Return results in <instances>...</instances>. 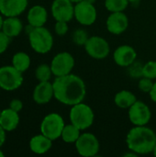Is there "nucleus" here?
Masks as SVG:
<instances>
[{"instance_id":"obj_1","label":"nucleus","mask_w":156,"mask_h":157,"mask_svg":"<svg viewBox=\"0 0 156 157\" xmlns=\"http://www.w3.org/2000/svg\"><path fill=\"white\" fill-rule=\"evenodd\" d=\"M54 98L66 106H74L83 102L86 95L84 80L73 74L55 77L53 83Z\"/></svg>"},{"instance_id":"obj_2","label":"nucleus","mask_w":156,"mask_h":157,"mask_svg":"<svg viewBox=\"0 0 156 157\" xmlns=\"http://www.w3.org/2000/svg\"><path fill=\"white\" fill-rule=\"evenodd\" d=\"M126 144L130 151L137 155L153 153L156 145V133L145 126H134L126 136Z\"/></svg>"},{"instance_id":"obj_3","label":"nucleus","mask_w":156,"mask_h":157,"mask_svg":"<svg viewBox=\"0 0 156 157\" xmlns=\"http://www.w3.org/2000/svg\"><path fill=\"white\" fill-rule=\"evenodd\" d=\"M29 41L31 49L40 54L48 53L53 47L52 34L44 26L33 28L29 33Z\"/></svg>"},{"instance_id":"obj_4","label":"nucleus","mask_w":156,"mask_h":157,"mask_svg":"<svg viewBox=\"0 0 156 157\" xmlns=\"http://www.w3.org/2000/svg\"><path fill=\"white\" fill-rule=\"evenodd\" d=\"M69 118L72 124L79 128L81 131H85L90 128L94 123L95 114L90 106L81 102L72 106Z\"/></svg>"},{"instance_id":"obj_5","label":"nucleus","mask_w":156,"mask_h":157,"mask_svg":"<svg viewBox=\"0 0 156 157\" xmlns=\"http://www.w3.org/2000/svg\"><path fill=\"white\" fill-rule=\"evenodd\" d=\"M64 126L65 123L63 117L56 112H51L46 115L41 121L40 133L51 141H55L61 138Z\"/></svg>"},{"instance_id":"obj_6","label":"nucleus","mask_w":156,"mask_h":157,"mask_svg":"<svg viewBox=\"0 0 156 157\" xmlns=\"http://www.w3.org/2000/svg\"><path fill=\"white\" fill-rule=\"evenodd\" d=\"M22 74L12 64L0 67V88L5 91L17 90L23 84Z\"/></svg>"},{"instance_id":"obj_7","label":"nucleus","mask_w":156,"mask_h":157,"mask_svg":"<svg viewBox=\"0 0 156 157\" xmlns=\"http://www.w3.org/2000/svg\"><path fill=\"white\" fill-rule=\"evenodd\" d=\"M74 144L77 153L84 157L96 156L100 149L98 139L91 132L81 133Z\"/></svg>"},{"instance_id":"obj_8","label":"nucleus","mask_w":156,"mask_h":157,"mask_svg":"<svg viewBox=\"0 0 156 157\" xmlns=\"http://www.w3.org/2000/svg\"><path fill=\"white\" fill-rule=\"evenodd\" d=\"M75 64L74 56L67 52L57 53L51 62V68L55 77L71 74Z\"/></svg>"},{"instance_id":"obj_9","label":"nucleus","mask_w":156,"mask_h":157,"mask_svg":"<svg viewBox=\"0 0 156 157\" xmlns=\"http://www.w3.org/2000/svg\"><path fill=\"white\" fill-rule=\"evenodd\" d=\"M97 17V11L94 4L83 0L74 4V18L84 26L93 25Z\"/></svg>"},{"instance_id":"obj_10","label":"nucleus","mask_w":156,"mask_h":157,"mask_svg":"<svg viewBox=\"0 0 156 157\" xmlns=\"http://www.w3.org/2000/svg\"><path fill=\"white\" fill-rule=\"evenodd\" d=\"M85 50L90 57L97 60L107 58L110 52L108 42L100 36L89 37L85 44Z\"/></svg>"},{"instance_id":"obj_11","label":"nucleus","mask_w":156,"mask_h":157,"mask_svg":"<svg viewBox=\"0 0 156 157\" xmlns=\"http://www.w3.org/2000/svg\"><path fill=\"white\" fill-rule=\"evenodd\" d=\"M129 120L134 126H145L152 118L150 108L143 101L137 100L129 108Z\"/></svg>"},{"instance_id":"obj_12","label":"nucleus","mask_w":156,"mask_h":157,"mask_svg":"<svg viewBox=\"0 0 156 157\" xmlns=\"http://www.w3.org/2000/svg\"><path fill=\"white\" fill-rule=\"evenodd\" d=\"M51 11L56 21L69 22L74 17V4L70 0H53Z\"/></svg>"},{"instance_id":"obj_13","label":"nucleus","mask_w":156,"mask_h":157,"mask_svg":"<svg viewBox=\"0 0 156 157\" xmlns=\"http://www.w3.org/2000/svg\"><path fill=\"white\" fill-rule=\"evenodd\" d=\"M107 29L114 35H120L129 27V18L124 12H113L107 18Z\"/></svg>"},{"instance_id":"obj_14","label":"nucleus","mask_w":156,"mask_h":157,"mask_svg":"<svg viewBox=\"0 0 156 157\" xmlns=\"http://www.w3.org/2000/svg\"><path fill=\"white\" fill-rule=\"evenodd\" d=\"M137 58V52L133 47L130 45H120L113 52V60L115 63L120 67H129Z\"/></svg>"},{"instance_id":"obj_15","label":"nucleus","mask_w":156,"mask_h":157,"mask_svg":"<svg viewBox=\"0 0 156 157\" xmlns=\"http://www.w3.org/2000/svg\"><path fill=\"white\" fill-rule=\"evenodd\" d=\"M29 0H0V13L5 17H18L26 9Z\"/></svg>"},{"instance_id":"obj_16","label":"nucleus","mask_w":156,"mask_h":157,"mask_svg":"<svg viewBox=\"0 0 156 157\" xmlns=\"http://www.w3.org/2000/svg\"><path fill=\"white\" fill-rule=\"evenodd\" d=\"M53 98H54L53 85L50 81L39 82V84L35 86L32 93V98L34 102L39 105L47 104Z\"/></svg>"},{"instance_id":"obj_17","label":"nucleus","mask_w":156,"mask_h":157,"mask_svg":"<svg viewBox=\"0 0 156 157\" xmlns=\"http://www.w3.org/2000/svg\"><path fill=\"white\" fill-rule=\"evenodd\" d=\"M27 19L28 23L34 28L43 27L48 19L47 9L40 5L33 6L28 11Z\"/></svg>"},{"instance_id":"obj_18","label":"nucleus","mask_w":156,"mask_h":157,"mask_svg":"<svg viewBox=\"0 0 156 157\" xmlns=\"http://www.w3.org/2000/svg\"><path fill=\"white\" fill-rule=\"evenodd\" d=\"M19 112H17L10 108L3 109L0 115V125L7 132L15 131L20 121Z\"/></svg>"},{"instance_id":"obj_19","label":"nucleus","mask_w":156,"mask_h":157,"mask_svg":"<svg viewBox=\"0 0 156 157\" xmlns=\"http://www.w3.org/2000/svg\"><path fill=\"white\" fill-rule=\"evenodd\" d=\"M52 142L53 141H51L42 133L37 134L30 139L29 149L32 153L36 155H44L51 149Z\"/></svg>"},{"instance_id":"obj_20","label":"nucleus","mask_w":156,"mask_h":157,"mask_svg":"<svg viewBox=\"0 0 156 157\" xmlns=\"http://www.w3.org/2000/svg\"><path fill=\"white\" fill-rule=\"evenodd\" d=\"M23 30V23L17 17H8L4 18L2 31L8 37H17Z\"/></svg>"},{"instance_id":"obj_21","label":"nucleus","mask_w":156,"mask_h":157,"mask_svg":"<svg viewBox=\"0 0 156 157\" xmlns=\"http://www.w3.org/2000/svg\"><path fill=\"white\" fill-rule=\"evenodd\" d=\"M136 101H137L136 96L129 90H121L118 92L114 98L115 105L118 108L123 109H129V108L132 106Z\"/></svg>"},{"instance_id":"obj_22","label":"nucleus","mask_w":156,"mask_h":157,"mask_svg":"<svg viewBox=\"0 0 156 157\" xmlns=\"http://www.w3.org/2000/svg\"><path fill=\"white\" fill-rule=\"evenodd\" d=\"M12 65L21 73L26 72L31 63L30 57L24 52H17L12 57Z\"/></svg>"},{"instance_id":"obj_23","label":"nucleus","mask_w":156,"mask_h":157,"mask_svg":"<svg viewBox=\"0 0 156 157\" xmlns=\"http://www.w3.org/2000/svg\"><path fill=\"white\" fill-rule=\"evenodd\" d=\"M81 135V130L74 126V124L70 123L64 126L63 132H62V140L66 144H75L78 138Z\"/></svg>"},{"instance_id":"obj_24","label":"nucleus","mask_w":156,"mask_h":157,"mask_svg":"<svg viewBox=\"0 0 156 157\" xmlns=\"http://www.w3.org/2000/svg\"><path fill=\"white\" fill-rule=\"evenodd\" d=\"M129 4V0H105V7L110 13L124 12Z\"/></svg>"},{"instance_id":"obj_25","label":"nucleus","mask_w":156,"mask_h":157,"mask_svg":"<svg viewBox=\"0 0 156 157\" xmlns=\"http://www.w3.org/2000/svg\"><path fill=\"white\" fill-rule=\"evenodd\" d=\"M51 75H53V74H52L51 65L42 63V64H40L35 70V76L39 82L50 81L51 78Z\"/></svg>"},{"instance_id":"obj_26","label":"nucleus","mask_w":156,"mask_h":157,"mask_svg":"<svg viewBox=\"0 0 156 157\" xmlns=\"http://www.w3.org/2000/svg\"><path fill=\"white\" fill-rule=\"evenodd\" d=\"M143 76L152 80L156 79V61H149L143 64Z\"/></svg>"},{"instance_id":"obj_27","label":"nucleus","mask_w":156,"mask_h":157,"mask_svg":"<svg viewBox=\"0 0 156 157\" xmlns=\"http://www.w3.org/2000/svg\"><path fill=\"white\" fill-rule=\"evenodd\" d=\"M89 39L86 30L83 29H76L73 34V41L78 46H85L87 40Z\"/></svg>"},{"instance_id":"obj_28","label":"nucleus","mask_w":156,"mask_h":157,"mask_svg":"<svg viewBox=\"0 0 156 157\" xmlns=\"http://www.w3.org/2000/svg\"><path fill=\"white\" fill-rule=\"evenodd\" d=\"M153 86H154V82L152 79L144 77V76L140 78L139 83H138V87L142 92L149 94L150 91L152 90Z\"/></svg>"},{"instance_id":"obj_29","label":"nucleus","mask_w":156,"mask_h":157,"mask_svg":"<svg viewBox=\"0 0 156 157\" xmlns=\"http://www.w3.org/2000/svg\"><path fill=\"white\" fill-rule=\"evenodd\" d=\"M129 67H130V74H131V77H135V78L143 77V64L136 63V61H135Z\"/></svg>"},{"instance_id":"obj_30","label":"nucleus","mask_w":156,"mask_h":157,"mask_svg":"<svg viewBox=\"0 0 156 157\" xmlns=\"http://www.w3.org/2000/svg\"><path fill=\"white\" fill-rule=\"evenodd\" d=\"M10 42L11 38L8 37L6 33H4L2 30H0V54L4 53L7 50Z\"/></svg>"},{"instance_id":"obj_31","label":"nucleus","mask_w":156,"mask_h":157,"mask_svg":"<svg viewBox=\"0 0 156 157\" xmlns=\"http://www.w3.org/2000/svg\"><path fill=\"white\" fill-rule=\"evenodd\" d=\"M69 29L68 27V22L65 21H56L55 26H54V30L57 35L59 36H63L67 33Z\"/></svg>"},{"instance_id":"obj_32","label":"nucleus","mask_w":156,"mask_h":157,"mask_svg":"<svg viewBox=\"0 0 156 157\" xmlns=\"http://www.w3.org/2000/svg\"><path fill=\"white\" fill-rule=\"evenodd\" d=\"M8 108H10L11 109H13V110H15L17 112H19L23 109V102L20 99L14 98L9 102V107Z\"/></svg>"},{"instance_id":"obj_33","label":"nucleus","mask_w":156,"mask_h":157,"mask_svg":"<svg viewBox=\"0 0 156 157\" xmlns=\"http://www.w3.org/2000/svg\"><path fill=\"white\" fill-rule=\"evenodd\" d=\"M6 140V132L0 125V148L5 144Z\"/></svg>"},{"instance_id":"obj_34","label":"nucleus","mask_w":156,"mask_h":157,"mask_svg":"<svg viewBox=\"0 0 156 157\" xmlns=\"http://www.w3.org/2000/svg\"><path fill=\"white\" fill-rule=\"evenodd\" d=\"M149 96H150L151 99H152L154 103H156V82L154 83V86H153L152 90L150 91Z\"/></svg>"},{"instance_id":"obj_35","label":"nucleus","mask_w":156,"mask_h":157,"mask_svg":"<svg viewBox=\"0 0 156 157\" xmlns=\"http://www.w3.org/2000/svg\"><path fill=\"white\" fill-rule=\"evenodd\" d=\"M3 22H4V16L0 13V30H2L3 27Z\"/></svg>"},{"instance_id":"obj_36","label":"nucleus","mask_w":156,"mask_h":157,"mask_svg":"<svg viewBox=\"0 0 156 157\" xmlns=\"http://www.w3.org/2000/svg\"><path fill=\"white\" fill-rule=\"evenodd\" d=\"M72 3H74V4H76V3H78V2H81V1H83V0H70Z\"/></svg>"},{"instance_id":"obj_37","label":"nucleus","mask_w":156,"mask_h":157,"mask_svg":"<svg viewBox=\"0 0 156 157\" xmlns=\"http://www.w3.org/2000/svg\"><path fill=\"white\" fill-rule=\"evenodd\" d=\"M5 156V154H4V152L1 150V148H0V157H4Z\"/></svg>"},{"instance_id":"obj_38","label":"nucleus","mask_w":156,"mask_h":157,"mask_svg":"<svg viewBox=\"0 0 156 157\" xmlns=\"http://www.w3.org/2000/svg\"><path fill=\"white\" fill-rule=\"evenodd\" d=\"M139 1H141V0H129L130 3H136V2H139Z\"/></svg>"},{"instance_id":"obj_39","label":"nucleus","mask_w":156,"mask_h":157,"mask_svg":"<svg viewBox=\"0 0 156 157\" xmlns=\"http://www.w3.org/2000/svg\"><path fill=\"white\" fill-rule=\"evenodd\" d=\"M153 154H154V156H156V145L155 147H154V151H153Z\"/></svg>"},{"instance_id":"obj_40","label":"nucleus","mask_w":156,"mask_h":157,"mask_svg":"<svg viewBox=\"0 0 156 157\" xmlns=\"http://www.w3.org/2000/svg\"><path fill=\"white\" fill-rule=\"evenodd\" d=\"M86 1H88V2H90L92 4H95V2H96V0H86Z\"/></svg>"},{"instance_id":"obj_41","label":"nucleus","mask_w":156,"mask_h":157,"mask_svg":"<svg viewBox=\"0 0 156 157\" xmlns=\"http://www.w3.org/2000/svg\"><path fill=\"white\" fill-rule=\"evenodd\" d=\"M1 111H2V110H1V109H0V115H1Z\"/></svg>"}]
</instances>
